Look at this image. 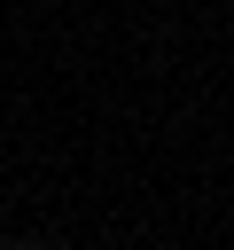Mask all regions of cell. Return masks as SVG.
<instances>
[{
	"instance_id": "6da1fadb",
	"label": "cell",
	"mask_w": 234,
	"mask_h": 250,
	"mask_svg": "<svg viewBox=\"0 0 234 250\" xmlns=\"http://www.w3.org/2000/svg\"><path fill=\"white\" fill-rule=\"evenodd\" d=\"M0 250H16V242H0Z\"/></svg>"
}]
</instances>
